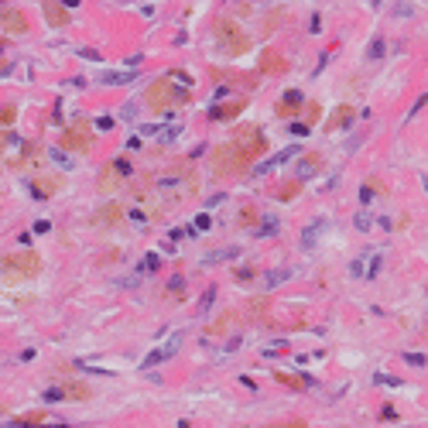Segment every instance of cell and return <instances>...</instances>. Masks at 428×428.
Segmentation results:
<instances>
[{
	"instance_id": "obj_42",
	"label": "cell",
	"mask_w": 428,
	"mask_h": 428,
	"mask_svg": "<svg viewBox=\"0 0 428 428\" xmlns=\"http://www.w3.org/2000/svg\"><path fill=\"white\" fill-rule=\"evenodd\" d=\"M48 230H52V226H48V219H38V223L31 226V233H48Z\"/></svg>"
},
{
	"instance_id": "obj_44",
	"label": "cell",
	"mask_w": 428,
	"mask_h": 428,
	"mask_svg": "<svg viewBox=\"0 0 428 428\" xmlns=\"http://www.w3.org/2000/svg\"><path fill=\"white\" fill-rule=\"evenodd\" d=\"M292 134H302V137H305V134H309V123H302V120H298V123H292Z\"/></svg>"
},
{
	"instance_id": "obj_15",
	"label": "cell",
	"mask_w": 428,
	"mask_h": 428,
	"mask_svg": "<svg viewBox=\"0 0 428 428\" xmlns=\"http://www.w3.org/2000/svg\"><path fill=\"white\" fill-rule=\"evenodd\" d=\"M322 230H326V219H315L312 226H305V230H302V250H312Z\"/></svg>"
},
{
	"instance_id": "obj_27",
	"label": "cell",
	"mask_w": 428,
	"mask_h": 428,
	"mask_svg": "<svg viewBox=\"0 0 428 428\" xmlns=\"http://www.w3.org/2000/svg\"><path fill=\"white\" fill-rule=\"evenodd\" d=\"M404 363H408V367H425L428 356L425 353H404Z\"/></svg>"
},
{
	"instance_id": "obj_43",
	"label": "cell",
	"mask_w": 428,
	"mask_h": 428,
	"mask_svg": "<svg viewBox=\"0 0 428 428\" xmlns=\"http://www.w3.org/2000/svg\"><path fill=\"white\" fill-rule=\"evenodd\" d=\"M425 103H428V93H425V96H418V103H414V106H411V113H408V120H411V117H414V113H418V110H421V106H425Z\"/></svg>"
},
{
	"instance_id": "obj_13",
	"label": "cell",
	"mask_w": 428,
	"mask_h": 428,
	"mask_svg": "<svg viewBox=\"0 0 428 428\" xmlns=\"http://www.w3.org/2000/svg\"><path fill=\"white\" fill-rule=\"evenodd\" d=\"M295 110H302V93H298V89H288L284 99L277 103V110H274V113H277V117H292Z\"/></svg>"
},
{
	"instance_id": "obj_31",
	"label": "cell",
	"mask_w": 428,
	"mask_h": 428,
	"mask_svg": "<svg viewBox=\"0 0 428 428\" xmlns=\"http://www.w3.org/2000/svg\"><path fill=\"white\" fill-rule=\"evenodd\" d=\"M79 59H86V62H103V55H99L96 48H79Z\"/></svg>"
},
{
	"instance_id": "obj_46",
	"label": "cell",
	"mask_w": 428,
	"mask_h": 428,
	"mask_svg": "<svg viewBox=\"0 0 428 428\" xmlns=\"http://www.w3.org/2000/svg\"><path fill=\"white\" fill-rule=\"evenodd\" d=\"M0 52H4V41H0Z\"/></svg>"
},
{
	"instance_id": "obj_37",
	"label": "cell",
	"mask_w": 428,
	"mask_h": 428,
	"mask_svg": "<svg viewBox=\"0 0 428 428\" xmlns=\"http://www.w3.org/2000/svg\"><path fill=\"white\" fill-rule=\"evenodd\" d=\"M233 277H236V281H250V277H253V267H236Z\"/></svg>"
},
{
	"instance_id": "obj_30",
	"label": "cell",
	"mask_w": 428,
	"mask_h": 428,
	"mask_svg": "<svg viewBox=\"0 0 428 428\" xmlns=\"http://www.w3.org/2000/svg\"><path fill=\"white\" fill-rule=\"evenodd\" d=\"M178 130H182V123H172L168 130H161V148H165L168 140H175V134H178Z\"/></svg>"
},
{
	"instance_id": "obj_24",
	"label": "cell",
	"mask_w": 428,
	"mask_h": 428,
	"mask_svg": "<svg viewBox=\"0 0 428 428\" xmlns=\"http://www.w3.org/2000/svg\"><path fill=\"white\" fill-rule=\"evenodd\" d=\"M277 226H281V223H277L274 216H267V219L260 223V233H257V236H274V233H277Z\"/></svg>"
},
{
	"instance_id": "obj_32",
	"label": "cell",
	"mask_w": 428,
	"mask_h": 428,
	"mask_svg": "<svg viewBox=\"0 0 428 428\" xmlns=\"http://www.w3.org/2000/svg\"><path fill=\"white\" fill-rule=\"evenodd\" d=\"M295 155H298V148H284V151H281L277 158H271V161H274V168H277V165H284V161H288V158H295Z\"/></svg>"
},
{
	"instance_id": "obj_23",
	"label": "cell",
	"mask_w": 428,
	"mask_h": 428,
	"mask_svg": "<svg viewBox=\"0 0 428 428\" xmlns=\"http://www.w3.org/2000/svg\"><path fill=\"white\" fill-rule=\"evenodd\" d=\"M168 356H165V350H151L144 360H140V370H151V367H158V363H165Z\"/></svg>"
},
{
	"instance_id": "obj_29",
	"label": "cell",
	"mask_w": 428,
	"mask_h": 428,
	"mask_svg": "<svg viewBox=\"0 0 428 428\" xmlns=\"http://www.w3.org/2000/svg\"><path fill=\"white\" fill-rule=\"evenodd\" d=\"M298 189H302V182H298V178H295V182H288V185H284V189H281V192H277V199H292V195L298 192Z\"/></svg>"
},
{
	"instance_id": "obj_14",
	"label": "cell",
	"mask_w": 428,
	"mask_h": 428,
	"mask_svg": "<svg viewBox=\"0 0 428 428\" xmlns=\"http://www.w3.org/2000/svg\"><path fill=\"white\" fill-rule=\"evenodd\" d=\"M137 76H140V69H127V72H103L99 82H103V86H127V82H134Z\"/></svg>"
},
{
	"instance_id": "obj_9",
	"label": "cell",
	"mask_w": 428,
	"mask_h": 428,
	"mask_svg": "<svg viewBox=\"0 0 428 428\" xmlns=\"http://www.w3.org/2000/svg\"><path fill=\"white\" fill-rule=\"evenodd\" d=\"M59 189H62V182L52 178V175H35L31 178V192L38 195V199H48V195H55Z\"/></svg>"
},
{
	"instance_id": "obj_16",
	"label": "cell",
	"mask_w": 428,
	"mask_h": 428,
	"mask_svg": "<svg viewBox=\"0 0 428 428\" xmlns=\"http://www.w3.org/2000/svg\"><path fill=\"white\" fill-rule=\"evenodd\" d=\"M319 165H322V158L319 155H305V161H298V182H305V178H312L315 172H319Z\"/></svg>"
},
{
	"instance_id": "obj_4",
	"label": "cell",
	"mask_w": 428,
	"mask_h": 428,
	"mask_svg": "<svg viewBox=\"0 0 428 428\" xmlns=\"http://www.w3.org/2000/svg\"><path fill=\"white\" fill-rule=\"evenodd\" d=\"M123 178H134V168H130L127 158H117V161H110L99 172V192H117L120 185H123Z\"/></svg>"
},
{
	"instance_id": "obj_18",
	"label": "cell",
	"mask_w": 428,
	"mask_h": 428,
	"mask_svg": "<svg viewBox=\"0 0 428 428\" xmlns=\"http://www.w3.org/2000/svg\"><path fill=\"white\" fill-rule=\"evenodd\" d=\"M213 302H216V288H206L199 295V302H195V319H206L209 309H213Z\"/></svg>"
},
{
	"instance_id": "obj_38",
	"label": "cell",
	"mask_w": 428,
	"mask_h": 428,
	"mask_svg": "<svg viewBox=\"0 0 428 428\" xmlns=\"http://www.w3.org/2000/svg\"><path fill=\"white\" fill-rule=\"evenodd\" d=\"M11 120H14V110L4 106V110H0V127H11Z\"/></svg>"
},
{
	"instance_id": "obj_45",
	"label": "cell",
	"mask_w": 428,
	"mask_h": 428,
	"mask_svg": "<svg viewBox=\"0 0 428 428\" xmlns=\"http://www.w3.org/2000/svg\"><path fill=\"white\" fill-rule=\"evenodd\" d=\"M425 189H428V175H425Z\"/></svg>"
},
{
	"instance_id": "obj_25",
	"label": "cell",
	"mask_w": 428,
	"mask_h": 428,
	"mask_svg": "<svg viewBox=\"0 0 428 428\" xmlns=\"http://www.w3.org/2000/svg\"><path fill=\"white\" fill-rule=\"evenodd\" d=\"M182 288H185V277L175 274V277L168 281V295H172V298H182Z\"/></svg>"
},
{
	"instance_id": "obj_17",
	"label": "cell",
	"mask_w": 428,
	"mask_h": 428,
	"mask_svg": "<svg viewBox=\"0 0 428 428\" xmlns=\"http://www.w3.org/2000/svg\"><path fill=\"white\" fill-rule=\"evenodd\" d=\"M260 69H264V72H284V69H288V62H284V55H277V52H264Z\"/></svg>"
},
{
	"instance_id": "obj_39",
	"label": "cell",
	"mask_w": 428,
	"mask_h": 428,
	"mask_svg": "<svg viewBox=\"0 0 428 428\" xmlns=\"http://www.w3.org/2000/svg\"><path fill=\"white\" fill-rule=\"evenodd\" d=\"M96 127H99V130H113V127H117V120H113V117H99Z\"/></svg>"
},
{
	"instance_id": "obj_6",
	"label": "cell",
	"mask_w": 428,
	"mask_h": 428,
	"mask_svg": "<svg viewBox=\"0 0 428 428\" xmlns=\"http://www.w3.org/2000/svg\"><path fill=\"white\" fill-rule=\"evenodd\" d=\"M62 151H89L93 148V130L86 127V120H76L62 130Z\"/></svg>"
},
{
	"instance_id": "obj_10",
	"label": "cell",
	"mask_w": 428,
	"mask_h": 428,
	"mask_svg": "<svg viewBox=\"0 0 428 428\" xmlns=\"http://www.w3.org/2000/svg\"><path fill=\"white\" fill-rule=\"evenodd\" d=\"M247 106V96H240L236 103H226V106H219L216 103L213 110H209V120H233V117H240V110Z\"/></svg>"
},
{
	"instance_id": "obj_21",
	"label": "cell",
	"mask_w": 428,
	"mask_h": 428,
	"mask_svg": "<svg viewBox=\"0 0 428 428\" xmlns=\"http://www.w3.org/2000/svg\"><path fill=\"white\" fill-rule=\"evenodd\" d=\"M367 260H370V250H363V253H360V257L350 264V274H353V277H367Z\"/></svg>"
},
{
	"instance_id": "obj_5",
	"label": "cell",
	"mask_w": 428,
	"mask_h": 428,
	"mask_svg": "<svg viewBox=\"0 0 428 428\" xmlns=\"http://www.w3.org/2000/svg\"><path fill=\"white\" fill-rule=\"evenodd\" d=\"M213 168H216V175H240V172L250 168V165L243 161V155H240L236 144H223V148L216 151V158H213Z\"/></svg>"
},
{
	"instance_id": "obj_12",
	"label": "cell",
	"mask_w": 428,
	"mask_h": 428,
	"mask_svg": "<svg viewBox=\"0 0 428 428\" xmlns=\"http://www.w3.org/2000/svg\"><path fill=\"white\" fill-rule=\"evenodd\" d=\"M350 120H356V110H353V106H336L329 113V120H326V127H329V130H339V127H346Z\"/></svg>"
},
{
	"instance_id": "obj_26",
	"label": "cell",
	"mask_w": 428,
	"mask_h": 428,
	"mask_svg": "<svg viewBox=\"0 0 428 428\" xmlns=\"http://www.w3.org/2000/svg\"><path fill=\"white\" fill-rule=\"evenodd\" d=\"M384 52H387V41H384V38H373V45L367 48V55H370V59H380Z\"/></svg>"
},
{
	"instance_id": "obj_8",
	"label": "cell",
	"mask_w": 428,
	"mask_h": 428,
	"mask_svg": "<svg viewBox=\"0 0 428 428\" xmlns=\"http://www.w3.org/2000/svg\"><path fill=\"white\" fill-rule=\"evenodd\" d=\"M41 11H45V21H48L52 28H65V24L72 21L69 7H62V4H52V0H45V4H41Z\"/></svg>"
},
{
	"instance_id": "obj_35",
	"label": "cell",
	"mask_w": 428,
	"mask_h": 428,
	"mask_svg": "<svg viewBox=\"0 0 428 428\" xmlns=\"http://www.w3.org/2000/svg\"><path fill=\"white\" fill-rule=\"evenodd\" d=\"M192 226H195V230H209V226H213V219H209L206 213H199V216H195V223H192Z\"/></svg>"
},
{
	"instance_id": "obj_36",
	"label": "cell",
	"mask_w": 428,
	"mask_h": 428,
	"mask_svg": "<svg viewBox=\"0 0 428 428\" xmlns=\"http://www.w3.org/2000/svg\"><path fill=\"white\" fill-rule=\"evenodd\" d=\"M360 202H363V206L373 202V185H363V189H360Z\"/></svg>"
},
{
	"instance_id": "obj_11",
	"label": "cell",
	"mask_w": 428,
	"mask_h": 428,
	"mask_svg": "<svg viewBox=\"0 0 428 428\" xmlns=\"http://www.w3.org/2000/svg\"><path fill=\"white\" fill-rule=\"evenodd\" d=\"M86 397H89V384H82V380L62 384V401H86Z\"/></svg>"
},
{
	"instance_id": "obj_28",
	"label": "cell",
	"mask_w": 428,
	"mask_h": 428,
	"mask_svg": "<svg viewBox=\"0 0 428 428\" xmlns=\"http://www.w3.org/2000/svg\"><path fill=\"white\" fill-rule=\"evenodd\" d=\"M353 223H356V230H360V233H367L370 226H373V219H370V213H356V219H353Z\"/></svg>"
},
{
	"instance_id": "obj_2",
	"label": "cell",
	"mask_w": 428,
	"mask_h": 428,
	"mask_svg": "<svg viewBox=\"0 0 428 428\" xmlns=\"http://www.w3.org/2000/svg\"><path fill=\"white\" fill-rule=\"evenodd\" d=\"M189 99H192V89L175 86L172 79H155L151 89H148V103H151V110H158V113L172 110L175 103H189Z\"/></svg>"
},
{
	"instance_id": "obj_22",
	"label": "cell",
	"mask_w": 428,
	"mask_h": 428,
	"mask_svg": "<svg viewBox=\"0 0 428 428\" xmlns=\"http://www.w3.org/2000/svg\"><path fill=\"white\" fill-rule=\"evenodd\" d=\"M292 274H295V267H281V271H271V274H267V288H277V284H284Z\"/></svg>"
},
{
	"instance_id": "obj_34",
	"label": "cell",
	"mask_w": 428,
	"mask_h": 428,
	"mask_svg": "<svg viewBox=\"0 0 428 428\" xmlns=\"http://www.w3.org/2000/svg\"><path fill=\"white\" fill-rule=\"evenodd\" d=\"M158 267H161V257L158 253H148L144 257V271H158Z\"/></svg>"
},
{
	"instance_id": "obj_40",
	"label": "cell",
	"mask_w": 428,
	"mask_h": 428,
	"mask_svg": "<svg viewBox=\"0 0 428 428\" xmlns=\"http://www.w3.org/2000/svg\"><path fill=\"white\" fill-rule=\"evenodd\" d=\"M45 401L52 404V401H62V387H48L45 390Z\"/></svg>"
},
{
	"instance_id": "obj_33",
	"label": "cell",
	"mask_w": 428,
	"mask_h": 428,
	"mask_svg": "<svg viewBox=\"0 0 428 428\" xmlns=\"http://www.w3.org/2000/svg\"><path fill=\"white\" fill-rule=\"evenodd\" d=\"M390 11H394L397 18H408V14H414V7H411V4H390Z\"/></svg>"
},
{
	"instance_id": "obj_47",
	"label": "cell",
	"mask_w": 428,
	"mask_h": 428,
	"mask_svg": "<svg viewBox=\"0 0 428 428\" xmlns=\"http://www.w3.org/2000/svg\"><path fill=\"white\" fill-rule=\"evenodd\" d=\"M55 428H65V425H55Z\"/></svg>"
},
{
	"instance_id": "obj_20",
	"label": "cell",
	"mask_w": 428,
	"mask_h": 428,
	"mask_svg": "<svg viewBox=\"0 0 428 428\" xmlns=\"http://www.w3.org/2000/svg\"><path fill=\"white\" fill-rule=\"evenodd\" d=\"M230 257H240V247H226V250L206 253V264H219V260H230Z\"/></svg>"
},
{
	"instance_id": "obj_41",
	"label": "cell",
	"mask_w": 428,
	"mask_h": 428,
	"mask_svg": "<svg viewBox=\"0 0 428 428\" xmlns=\"http://www.w3.org/2000/svg\"><path fill=\"white\" fill-rule=\"evenodd\" d=\"M52 158H55L59 165H65V168H72V158H65V155H62V148H59V151H52Z\"/></svg>"
},
{
	"instance_id": "obj_7",
	"label": "cell",
	"mask_w": 428,
	"mask_h": 428,
	"mask_svg": "<svg viewBox=\"0 0 428 428\" xmlns=\"http://www.w3.org/2000/svg\"><path fill=\"white\" fill-rule=\"evenodd\" d=\"M0 28L11 35H24L28 31V14H21L18 7H0Z\"/></svg>"
},
{
	"instance_id": "obj_3",
	"label": "cell",
	"mask_w": 428,
	"mask_h": 428,
	"mask_svg": "<svg viewBox=\"0 0 428 428\" xmlns=\"http://www.w3.org/2000/svg\"><path fill=\"white\" fill-rule=\"evenodd\" d=\"M216 38L223 41L226 55H243V52L250 48V38H247V31H243L236 21H230V18L216 21Z\"/></svg>"
},
{
	"instance_id": "obj_19",
	"label": "cell",
	"mask_w": 428,
	"mask_h": 428,
	"mask_svg": "<svg viewBox=\"0 0 428 428\" xmlns=\"http://www.w3.org/2000/svg\"><path fill=\"white\" fill-rule=\"evenodd\" d=\"M120 216H123V209H120L117 202H110L106 209H99V213H96V223H103V226L110 223V226H113V223H120Z\"/></svg>"
},
{
	"instance_id": "obj_1",
	"label": "cell",
	"mask_w": 428,
	"mask_h": 428,
	"mask_svg": "<svg viewBox=\"0 0 428 428\" xmlns=\"http://www.w3.org/2000/svg\"><path fill=\"white\" fill-rule=\"evenodd\" d=\"M38 271H41V257L35 250H21L0 260V281H7V284H21V281L35 277Z\"/></svg>"
}]
</instances>
